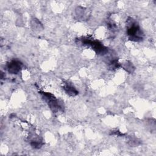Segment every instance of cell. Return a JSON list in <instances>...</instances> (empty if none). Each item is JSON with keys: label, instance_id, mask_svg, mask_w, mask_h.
<instances>
[{"label": "cell", "instance_id": "7a4b0ae2", "mask_svg": "<svg viewBox=\"0 0 156 156\" xmlns=\"http://www.w3.org/2000/svg\"><path fill=\"white\" fill-rule=\"evenodd\" d=\"M82 43L83 44L90 46L98 54H104L107 52V48L99 41L84 38L82 39Z\"/></svg>", "mask_w": 156, "mask_h": 156}, {"label": "cell", "instance_id": "8992f818", "mask_svg": "<svg viewBox=\"0 0 156 156\" xmlns=\"http://www.w3.org/2000/svg\"><path fill=\"white\" fill-rule=\"evenodd\" d=\"M124 68L128 72H132L133 69H134V67L133 66L131 63H126L124 66Z\"/></svg>", "mask_w": 156, "mask_h": 156}, {"label": "cell", "instance_id": "52a82bcc", "mask_svg": "<svg viewBox=\"0 0 156 156\" xmlns=\"http://www.w3.org/2000/svg\"><path fill=\"white\" fill-rule=\"evenodd\" d=\"M32 147H33L35 149H38L40 148L41 146V141H36V140H34V141H32L30 143Z\"/></svg>", "mask_w": 156, "mask_h": 156}, {"label": "cell", "instance_id": "277c9868", "mask_svg": "<svg viewBox=\"0 0 156 156\" xmlns=\"http://www.w3.org/2000/svg\"><path fill=\"white\" fill-rule=\"evenodd\" d=\"M21 63L18 60H12L7 65V69L11 74H17L21 69Z\"/></svg>", "mask_w": 156, "mask_h": 156}, {"label": "cell", "instance_id": "3957f363", "mask_svg": "<svg viewBox=\"0 0 156 156\" xmlns=\"http://www.w3.org/2000/svg\"><path fill=\"white\" fill-rule=\"evenodd\" d=\"M43 98L48 103V105L50 108L54 112L58 111L60 109V105L59 104V102L56 99V98L51 93L43 92Z\"/></svg>", "mask_w": 156, "mask_h": 156}, {"label": "cell", "instance_id": "6da1fadb", "mask_svg": "<svg viewBox=\"0 0 156 156\" xmlns=\"http://www.w3.org/2000/svg\"><path fill=\"white\" fill-rule=\"evenodd\" d=\"M127 33L130 40L134 41H140L143 39V32L139 26L132 18L127 20Z\"/></svg>", "mask_w": 156, "mask_h": 156}, {"label": "cell", "instance_id": "5b68a950", "mask_svg": "<svg viewBox=\"0 0 156 156\" xmlns=\"http://www.w3.org/2000/svg\"><path fill=\"white\" fill-rule=\"evenodd\" d=\"M63 89L65 91L69 96H74L78 94V91L76 90V89L70 84H68V83L65 84L63 86Z\"/></svg>", "mask_w": 156, "mask_h": 156}]
</instances>
